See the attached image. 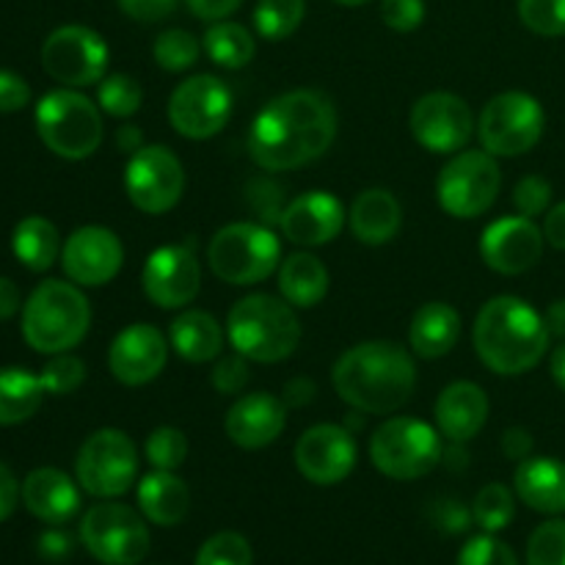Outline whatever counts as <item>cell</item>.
Returning <instances> with one entry per match:
<instances>
[{
    "instance_id": "cell-1",
    "label": "cell",
    "mask_w": 565,
    "mask_h": 565,
    "mask_svg": "<svg viewBox=\"0 0 565 565\" xmlns=\"http://www.w3.org/2000/svg\"><path fill=\"white\" fill-rule=\"evenodd\" d=\"M337 127V108L323 92L296 88L270 99L254 116L248 154L265 171L301 169L329 152Z\"/></svg>"
},
{
    "instance_id": "cell-2",
    "label": "cell",
    "mask_w": 565,
    "mask_h": 565,
    "mask_svg": "<svg viewBox=\"0 0 565 565\" xmlns=\"http://www.w3.org/2000/svg\"><path fill=\"white\" fill-rule=\"evenodd\" d=\"M334 390L351 408L364 414H392L406 406L417 386L414 356L390 340L359 342L334 364Z\"/></svg>"
},
{
    "instance_id": "cell-3",
    "label": "cell",
    "mask_w": 565,
    "mask_h": 565,
    "mask_svg": "<svg viewBox=\"0 0 565 565\" xmlns=\"http://www.w3.org/2000/svg\"><path fill=\"white\" fill-rule=\"evenodd\" d=\"M550 337L544 315L516 296L486 301L472 329L475 353L497 375H522L539 367L550 351Z\"/></svg>"
},
{
    "instance_id": "cell-4",
    "label": "cell",
    "mask_w": 565,
    "mask_h": 565,
    "mask_svg": "<svg viewBox=\"0 0 565 565\" xmlns=\"http://www.w3.org/2000/svg\"><path fill=\"white\" fill-rule=\"evenodd\" d=\"M226 337L232 348L248 362L276 364L296 353L301 342V320H298L296 307L285 298L252 292L230 309Z\"/></svg>"
},
{
    "instance_id": "cell-5",
    "label": "cell",
    "mask_w": 565,
    "mask_h": 565,
    "mask_svg": "<svg viewBox=\"0 0 565 565\" xmlns=\"http://www.w3.org/2000/svg\"><path fill=\"white\" fill-rule=\"evenodd\" d=\"M92 326V307L75 281L47 279L22 303V337L44 356L70 353Z\"/></svg>"
},
{
    "instance_id": "cell-6",
    "label": "cell",
    "mask_w": 565,
    "mask_h": 565,
    "mask_svg": "<svg viewBox=\"0 0 565 565\" xmlns=\"http://www.w3.org/2000/svg\"><path fill=\"white\" fill-rule=\"evenodd\" d=\"M36 132L44 147L64 160H86L105 136L103 110L77 88H55L36 103Z\"/></svg>"
},
{
    "instance_id": "cell-7",
    "label": "cell",
    "mask_w": 565,
    "mask_h": 565,
    "mask_svg": "<svg viewBox=\"0 0 565 565\" xmlns=\"http://www.w3.org/2000/svg\"><path fill=\"white\" fill-rule=\"evenodd\" d=\"M207 263L226 285L252 287L279 270L281 243L270 226L237 221L215 232L207 246Z\"/></svg>"
},
{
    "instance_id": "cell-8",
    "label": "cell",
    "mask_w": 565,
    "mask_h": 565,
    "mask_svg": "<svg viewBox=\"0 0 565 565\" xmlns=\"http://www.w3.org/2000/svg\"><path fill=\"white\" fill-rule=\"evenodd\" d=\"M445 458V445L434 425L414 417H392L370 436V461L384 478L417 480L434 472Z\"/></svg>"
},
{
    "instance_id": "cell-9",
    "label": "cell",
    "mask_w": 565,
    "mask_h": 565,
    "mask_svg": "<svg viewBox=\"0 0 565 565\" xmlns=\"http://www.w3.org/2000/svg\"><path fill=\"white\" fill-rule=\"evenodd\" d=\"M502 188L500 163L486 149H461L436 180V199L452 218H478L497 202Z\"/></svg>"
},
{
    "instance_id": "cell-10",
    "label": "cell",
    "mask_w": 565,
    "mask_h": 565,
    "mask_svg": "<svg viewBox=\"0 0 565 565\" xmlns=\"http://www.w3.org/2000/svg\"><path fill=\"white\" fill-rule=\"evenodd\" d=\"M75 475L81 489L99 500L127 494L138 475L136 445L119 428L94 430L77 450Z\"/></svg>"
},
{
    "instance_id": "cell-11",
    "label": "cell",
    "mask_w": 565,
    "mask_h": 565,
    "mask_svg": "<svg viewBox=\"0 0 565 565\" xmlns=\"http://www.w3.org/2000/svg\"><path fill=\"white\" fill-rule=\"evenodd\" d=\"M544 127L546 114L533 94L502 92L480 114L478 136L494 158H519L541 141Z\"/></svg>"
},
{
    "instance_id": "cell-12",
    "label": "cell",
    "mask_w": 565,
    "mask_h": 565,
    "mask_svg": "<svg viewBox=\"0 0 565 565\" xmlns=\"http://www.w3.org/2000/svg\"><path fill=\"white\" fill-rule=\"evenodd\" d=\"M81 541L103 565H138L149 555V527L130 505L99 502L81 522Z\"/></svg>"
},
{
    "instance_id": "cell-13",
    "label": "cell",
    "mask_w": 565,
    "mask_h": 565,
    "mask_svg": "<svg viewBox=\"0 0 565 565\" xmlns=\"http://www.w3.org/2000/svg\"><path fill=\"white\" fill-rule=\"evenodd\" d=\"M125 191L136 210L163 215L174 210L185 193V169L169 147L149 143L127 160Z\"/></svg>"
},
{
    "instance_id": "cell-14",
    "label": "cell",
    "mask_w": 565,
    "mask_h": 565,
    "mask_svg": "<svg viewBox=\"0 0 565 565\" xmlns=\"http://www.w3.org/2000/svg\"><path fill=\"white\" fill-rule=\"evenodd\" d=\"M110 50L97 31L86 25L55 28L42 44V66L66 88L94 86L108 72Z\"/></svg>"
},
{
    "instance_id": "cell-15",
    "label": "cell",
    "mask_w": 565,
    "mask_h": 565,
    "mask_svg": "<svg viewBox=\"0 0 565 565\" xmlns=\"http://www.w3.org/2000/svg\"><path fill=\"white\" fill-rule=\"evenodd\" d=\"M230 116L232 92L215 75L185 77L169 97V125L191 141L218 136Z\"/></svg>"
},
{
    "instance_id": "cell-16",
    "label": "cell",
    "mask_w": 565,
    "mask_h": 565,
    "mask_svg": "<svg viewBox=\"0 0 565 565\" xmlns=\"http://www.w3.org/2000/svg\"><path fill=\"white\" fill-rule=\"evenodd\" d=\"M408 127L419 147L434 154H456L475 132V116L467 99L450 92H430L414 103Z\"/></svg>"
},
{
    "instance_id": "cell-17",
    "label": "cell",
    "mask_w": 565,
    "mask_h": 565,
    "mask_svg": "<svg viewBox=\"0 0 565 565\" xmlns=\"http://www.w3.org/2000/svg\"><path fill=\"white\" fill-rule=\"evenodd\" d=\"M143 296L160 309H185L202 290V265L193 243L154 248L141 270Z\"/></svg>"
},
{
    "instance_id": "cell-18",
    "label": "cell",
    "mask_w": 565,
    "mask_h": 565,
    "mask_svg": "<svg viewBox=\"0 0 565 565\" xmlns=\"http://www.w3.org/2000/svg\"><path fill=\"white\" fill-rule=\"evenodd\" d=\"M356 439L345 425H312L296 441V467L309 483L337 486L356 467Z\"/></svg>"
},
{
    "instance_id": "cell-19",
    "label": "cell",
    "mask_w": 565,
    "mask_h": 565,
    "mask_svg": "<svg viewBox=\"0 0 565 565\" xmlns=\"http://www.w3.org/2000/svg\"><path fill=\"white\" fill-rule=\"evenodd\" d=\"M125 263V246L108 226H81L66 237L61 265L77 287H103L116 279Z\"/></svg>"
},
{
    "instance_id": "cell-20",
    "label": "cell",
    "mask_w": 565,
    "mask_h": 565,
    "mask_svg": "<svg viewBox=\"0 0 565 565\" xmlns=\"http://www.w3.org/2000/svg\"><path fill=\"white\" fill-rule=\"evenodd\" d=\"M544 230L524 215H505L486 226L480 237V257L502 276H519L535 268L544 254Z\"/></svg>"
},
{
    "instance_id": "cell-21",
    "label": "cell",
    "mask_w": 565,
    "mask_h": 565,
    "mask_svg": "<svg viewBox=\"0 0 565 565\" xmlns=\"http://www.w3.org/2000/svg\"><path fill=\"white\" fill-rule=\"evenodd\" d=\"M171 342L163 331L149 323H132L114 337L108 351V367L125 386H143L163 373Z\"/></svg>"
},
{
    "instance_id": "cell-22",
    "label": "cell",
    "mask_w": 565,
    "mask_h": 565,
    "mask_svg": "<svg viewBox=\"0 0 565 565\" xmlns=\"http://www.w3.org/2000/svg\"><path fill=\"white\" fill-rule=\"evenodd\" d=\"M345 221L348 213L334 193L307 191L281 210L279 226L281 235L290 243L303 248H315L337 241L340 232L345 230Z\"/></svg>"
},
{
    "instance_id": "cell-23",
    "label": "cell",
    "mask_w": 565,
    "mask_h": 565,
    "mask_svg": "<svg viewBox=\"0 0 565 565\" xmlns=\"http://www.w3.org/2000/svg\"><path fill=\"white\" fill-rule=\"evenodd\" d=\"M226 436L241 450H263L287 428V406L270 392H248L237 397L224 419Z\"/></svg>"
},
{
    "instance_id": "cell-24",
    "label": "cell",
    "mask_w": 565,
    "mask_h": 565,
    "mask_svg": "<svg viewBox=\"0 0 565 565\" xmlns=\"http://www.w3.org/2000/svg\"><path fill=\"white\" fill-rule=\"evenodd\" d=\"M434 417L441 436L467 445L483 430L489 419V395L475 381H452L436 401Z\"/></svg>"
},
{
    "instance_id": "cell-25",
    "label": "cell",
    "mask_w": 565,
    "mask_h": 565,
    "mask_svg": "<svg viewBox=\"0 0 565 565\" xmlns=\"http://www.w3.org/2000/svg\"><path fill=\"white\" fill-rule=\"evenodd\" d=\"M22 502L39 522L66 524L81 511V491L66 472L42 467L22 480Z\"/></svg>"
},
{
    "instance_id": "cell-26",
    "label": "cell",
    "mask_w": 565,
    "mask_h": 565,
    "mask_svg": "<svg viewBox=\"0 0 565 565\" xmlns=\"http://www.w3.org/2000/svg\"><path fill=\"white\" fill-rule=\"evenodd\" d=\"M516 497L533 511L555 516L565 513V463L550 456H530L519 461L513 475Z\"/></svg>"
},
{
    "instance_id": "cell-27",
    "label": "cell",
    "mask_w": 565,
    "mask_h": 565,
    "mask_svg": "<svg viewBox=\"0 0 565 565\" xmlns=\"http://www.w3.org/2000/svg\"><path fill=\"white\" fill-rule=\"evenodd\" d=\"M351 232L364 246H384L401 232L403 207L386 188H367L351 204Z\"/></svg>"
},
{
    "instance_id": "cell-28",
    "label": "cell",
    "mask_w": 565,
    "mask_h": 565,
    "mask_svg": "<svg viewBox=\"0 0 565 565\" xmlns=\"http://www.w3.org/2000/svg\"><path fill=\"white\" fill-rule=\"evenodd\" d=\"M461 340V315L445 301H428L414 312L408 348L419 359H441Z\"/></svg>"
},
{
    "instance_id": "cell-29",
    "label": "cell",
    "mask_w": 565,
    "mask_h": 565,
    "mask_svg": "<svg viewBox=\"0 0 565 565\" xmlns=\"http://www.w3.org/2000/svg\"><path fill=\"white\" fill-rule=\"evenodd\" d=\"M169 342L191 364L215 362L224 351V329L204 309H185L169 326Z\"/></svg>"
},
{
    "instance_id": "cell-30",
    "label": "cell",
    "mask_w": 565,
    "mask_h": 565,
    "mask_svg": "<svg viewBox=\"0 0 565 565\" xmlns=\"http://www.w3.org/2000/svg\"><path fill=\"white\" fill-rule=\"evenodd\" d=\"M138 508L143 519L158 527H174L188 516L191 508V491L185 480L177 478L174 472L154 469L138 483Z\"/></svg>"
},
{
    "instance_id": "cell-31",
    "label": "cell",
    "mask_w": 565,
    "mask_h": 565,
    "mask_svg": "<svg viewBox=\"0 0 565 565\" xmlns=\"http://www.w3.org/2000/svg\"><path fill=\"white\" fill-rule=\"evenodd\" d=\"M331 276L323 259L309 252L290 254L279 265V292L287 303L298 309H312L329 296Z\"/></svg>"
},
{
    "instance_id": "cell-32",
    "label": "cell",
    "mask_w": 565,
    "mask_h": 565,
    "mask_svg": "<svg viewBox=\"0 0 565 565\" xmlns=\"http://www.w3.org/2000/svg\"><path fill=\"white\" fill-rule=\"evenodd\" d=\"M61 235L53 221L44 215H28L14 226L11 235V252L33 274H44L53 268L55 259L61 257Z\"/></svg>"
},
{
    "instance_id": "cell-33",
    "label": "cell",
    "mask_w": 565,
    "mask_h": 565,
    "mask_svg": "<svg viewBox=\"0 0 565 565\" xmlns=\"http://www.w3.org/2000/svg\"><path fill=\"white\" fill-rule=\"evenodd\" d=\"M44 395L47 392L39 375L22 367H0V428L31 419L42 406Z\"/></svg>"
},
{
    "instance_id": "cell-34",
    "label": "cell",
    "mask_w": 565,
    "mask_h": 565,
    "mask_svg": "<svg viewBox=\"0 0 565 565\" xmlns=\"http://www.w3.org/2000/svg\"><path fill=\"white\" fill-rule=\"evenodd\" d=\"M202 47L207 58L221 70H243L252 64L254 53H257V42H254L252 31L243 28L241 22L218 20L207 28L202 39Z\"/></svg>"
},
{
    "instance_id": "cell-35",
    "label": "cell",
    "mask_w": 565,
    "mask_h": 565,
    "mask_svg": "<svg viewBox=\"0 0 565 565\" xmlns=\"http://www.w3.org/2000/svg\"><path fill=\"white\" fill-rule=\"evenodd\" d=\"M307 0H259L254 9V28L268 42H281L301 28Z\"/></svg>"
},
{
    "instance_id": "cell-36",
    "label": "cell",
    "mask_w": 565,
    "mask_h": 565,
    "mask_svg": "<svg viewBox=\"0 0 565 565\" xmlns=\"http://www.w3.org/2000/svg\"><path fill=\"white\" fill-rule=\"evenodd\" d=\"M516 516V500L513 491L502 483H489L475 494L472 502V522L483 533H500Z\"/></svg>"
},
{
    "instance_id": "cell-37",
    "label": "cell",
    "mask_w": 565,
    "mask_h": 565,
    "mask_svg": "<svg viewBox=\"0 0 565 565\" xmlns=\"http://www.w3.org/2000/svg\"><path fill=\"white\" fill-rule=\"evenodd\" d=\"M143 103V88L136 77L130 75H105L97 83V105L103 114L114 116V119H127V116L138 114Z\"/></svg>"
},
{
    "instance_id": "cell-38",
    "label": "cell",
    "mask_w": 565,
    "mask_h": 565,
    "mask_svg": "<svg viewBox=\"0 0 565 565\" xmlns=\"http://www.w3.org/2000/svg\"><path fill=\"white\" fill-rule=\"evenodd\" d=\"M199 53H202V44L185 28H169V31L160 33L152 44V55L158 61L160 70L166 72H185L196 64Z\"/></svg>"
},
{
    "instance_id": "cell-39",
    "label": "cell",
    "mask_w": 565,
    "mask_h": 565,
    "mask_svg": "<svg viewBox=\"0 0 565 565\" xmlns=\"http://www.w3.org/2000/svg\"><path fill=\"white\" fill-rule=\"evenodd\" d=\"M143 456L152 463L154 469H163V472H174L185 463L188 458V436L180 428H171V425H160L143 441Z\"/></svg>"
},
{
    "instance_id": "cell-40",
    "label": "cell",
    "mask_w": 565,
    "mask_h": 565,
    "mask_svg": "<svg viewBox=\"0 0 565 565\" xmlns=\"http://www.w3.org/2000/svg\"><path fill=\"white\" fill-rule=\"evenodd\" d=\"M254 563V552L252 544L243 539L241 533H215L210 535L207 541L199 550L196 563L193 565H252Z\"/></svg>"
},
{
    "instance_id": "cell-41",
    "label": "cell",
    "mask_w": 565,
    "mask_h": 565,
    "mask_svg": "<svg viewBox=\"0 0 565 565\" xmlns=\"http://www.w3.org/2000/svg\"><path fill=\"white\" fill-rule=\"evenodd\" d=\"M39 379H42L47 395H72V392L81 390L83 381H86V364H83V359L72 356V353H55V356L44 364Z\"/></svg>"
},
{
    "instance_id": "cell-42",
    "label": "cell",
    "mask_w": 565,
    "mask_h": 565,
    "mask_svg": "<svg viewBox=\"0 0 565 565\" xmlns=\"http://www.w3.org/2000/svg\"><path fill=\"white\" fill-rule=\"evenodd\" d=\"M519 20L539 36H565V0H519Z\"/></svg>"
},
{
    "instance_id": "cell-43",
    "label": "cell",
    "mask_w": 565,
    "mask_h": 565,
    "mask_svg": "<svg viewBox=\"0 0 565 565\" xmlns=\"http://www.w3.org/2000/svg\"><path fill=\"white\" fill-rule=\"evenodd\" d=\"M527 565H565V519H550L527 541Z\"/></svg>"
},
{
    "instance_id": "cell-44",
    "label": "cell",
    "mask_w": 565,
    "mask_h": 565,
    "mask_svg": "<svg viewBox=\"0 0 565 565\" xmlns=\"http://www.w3.org/2000/svg\"><path fill=\"white\" fill-rule=\"evenodd\" d=\"M458 565H519V561L505 541L486 533L467 541V546L458 552Z\"/></svg>"
},
{
    "instance_id": "cell-45",
    "label": "cell",
    "mask_w": 565,
    "mask_h": 565,
    "mask_svg": "<svg viewBox=\"0 0 565 565\" xmlns=\"http://www.w3.org/2000/svg\"><path fill=\"white\" fill-rule=\"evenodd\" d=\"M552 202V182L541 174L522 177L513 188V207H516L519 215L524 218H539V215H546Z\"/></svg>"
},
{
    "instance_id": "cell-46",
    "label": "cell",
    "mask_w": 565,
    "mask_h": 565,
    "mask_svg": "<svg viewBox=\"0 0 565 565\" xmlns=\"http://www.w3.org/2000/svg\"><path fill=\"white\" fill-rule=\"evenodd\" d=\"M248 379V359L241 356V353H230V356L215 359L213 370H210V384H213L215 392L221 395H241L246 390Z\"/></svg>"
},
{
    "instance_id": "cell-47",
    "label": "cell",
    "mask_w": 565,
    "mask_h": 565,
    "mask_svg": "<svg viewBox=\"0 0 565 565\" xmlns=\"http://www.w3.org/2000/svg\"><path fill=\"white\" fill-rule=\"evenodd\" d=\"M381 20L397 33H412L425 20V0H381Z\"/></svg>"
},
{
    "instance_id": "cell-48",
    "label": "cell",
    "mask_w": 565,
    "mask_h": 565,
    "mask_svg": "<svg viewBox=\"0 0 565 565\" xmlns=\"http://www.w3.org/2000/svg\"><path fill=\"white\" fill-rule=\"evenodd\" d=\"M31 103V86L22 75L0 70V114H17Z\"/></svg>"
},
{
    "instance_id": "cell-49",
    "label": "cell",
    "mask_w": 565,
    "mask_h": 565,
    "mask_svg": "<svg viewBox=\"0 0 565 565\" xmlns=\"http://www.w3.org/2000/svg\"><path fill=\"white\" fill-rule=\"evenodd\" d=\"M119 9L136 22H163L177 11L180 0H116Z\"/></svg>"
},
{
    "instance_id": "cell-50",
    "label": "cell",
    "mask_w": 565,
    "mask_h": 565,
    "mask_svg": "<svg viewBox=\"0 0 565 565\" xmlns=\"http://www.w3.org/2000/svg\"><path fill=\"white\" fill-rule=\"evenodd\" d=\"M243 0H188V9L204 22H218L226 20L230 14H235L241 9Z\"/></svg>"
},
{
    "instance_id": "cell-51",
    "label": "cell",
    "mask_w": 565,
    "mask_h": 565,
    "mask_svg": "<svg viewBox=\"0 0 565 565\" xmlns=\"http://www.w3.org/2000/svg\"><path fill=\"white\" fill-rule=\"evenodd\" d=\"M20 500H22V486L17 483L14 472L0 461V522H6V519L14 513L17 502Z\"/></svg>"
},
{
    "instance_id": "cell-52",
    "label": "cell",
    "mask_w": 565,
    "mask_h": 565,
    "mask_svg": "<svg viewBox=\"0 0 565 565\" xmlns=\"http://www.w3.org/2000/svg\"><path fill=\"white\" fill-rule=\"evenodd\" d=\"M502 452L513 461H524V458L533 456V436L527 428H508L502 434Z\"/></svg>"
},
{
    "instance_id": "cell-53",
    "label": "cell",
    "mask_w": 565,
    "mask_h": 565,
    "mask_svg": "<svg viewBox=\"0 0 565 565\" xmlns=\"http://www.w3.org/2000/svg\"><path fill=\"white\" fill-rule=\"evenodd\" d=\"M544 237L550 246L565 252V202L555 204L552 210H546L544 215Z\"/></svg>"
},
{
    "instance_id": "cell-54",
    "label": "cell",
    "mask_w": 565,
    "mask_h": 565,
    "mask_svg": "<svg viewBox=\"0 0 565 565\" xmlns=\"http://www.w3.org/2000/svg\"><path fill=\"white\" fill-rule=\"evenodd\" d=\"M315 392H318L315 381L303 379L301 375V379L287 381L281 401H285V406H290V408H301V406H307V403L315 401Z\"/></svg>"
},
{
    "instance_id": "cell-55",
    "label": "cell",
    "mask_w": 565,
    "mask_h": 565,
    "mask_svg": "<svg viewBox=\"0 0 565 565\" xmlns=\"http://www.w3.org/2000/svg\"><path fill=\"white\" fill-rule=\"evenodd\" d=\"M20 307L22 298L17 285L11 279H6V276H0V320H9L11 315L20 312Z\"/></svg>"
},
{
    "instance_id": "cell-56",
    "label": "cell",
    "mask_w": 565,
    "mask_h": 565,
    "mask_svg": "<svg viewBox=\"0 0 565 565\" xmlns=\"http://www.w3.org/2000/svg\"><path fill=\"white\" fill-rule=\"evenodd\" d=\"M72 544L70 539H66L64 533H44L42 539H39V552H42L44 557H50V561H61V557L70 555Z\"/></svg>"
},
{
    "instance_id": "cell-57",
    "label": "cell",
    "mask_w": 565,
    "mask_h": 565,
    "mask_svg": "<svg viewBox=\"0 0 565 565\" xmlns=\"http://www.w3.org/2000/svg\"><path fill=\"white\" fill-rule=\"evenodd\" d=\"M143 147H147V143H143L141 127L125 125V127H119V130H116V149H119V152L136 154L138 149H143Z\"/></svg>"
},
{
    "instance_id": "cell-58",
    "label": "cell",
    "mask_w": 565,
    "mask_h": 565,
    "mask_svg": "<svg viewBox=\"0 0 565 565\" xmlns=\"http://www.w3.org/2000/svg\"><path fill=\"white\" fill-rule=\"evenodd\" d=\"M544 320L552 337H561V340H565V298H557L555 303H550Z\"/></svg>"
},
{
    "instance_id": "cell-59",
    "label": "cell",
    "mask_w": 565,
    "mask_h": 565,
    "mask_svg": "<svg viewBox=\"0 0 565 565\" xmlns=\"http://www.w3.org/2000/svg\"><path fill=\"white\" fill-rule=\"evenodd\" d=\"M441 511H445L441 513V522L450 524V530H467L469 516L461 505H456V502H445V505H441Z\"/></svg>"
},
{
    "instance_id": "cell-60",
    "label": "cell",
    "mask_w": 565,
    "mask_h": 565,
    "mask_svg": "<svg viewBox=\"0 0 565 565\" xmlns=\"http://www.w3.org/2000/svg\"><path fill=\"white\" fill-rule=\"evenodd\" d=\"M550 370H552V379H555V384L565 392V342L561 348H555V351H552Z\"/></svg>"
},
{
    "instance_id": "cell-61",
    "label": "cell",
    "mask_w": 565,
    "mask_h": 565,
    "mask_svg": "<svg viewBox=\"0 0 565 565\" xmlns=\"http://www.w3.org/2000/svg\"><path fill=\"white\" fill-rule=\"evenodd\" d=\"M337 3H342V6H364V3H370V0H337Z\"/></svg>"
}]
</instances>
